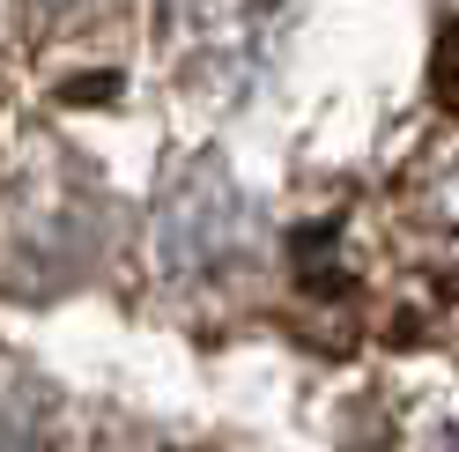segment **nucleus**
<instances>
[{"mask_svg":"<svg viewBox=\"0 0 459 452\" xmlns=\"http://www.w3.org/2000/svg\"><path fill=\"white\" fill-rule=\"evenodd\" d=\"M45 8H74V0H45Z\"/></svg>","mask_w":459,"mask_h":452,"instance_id":"f257e3e1","label":"nucleus"}]
</instances>
